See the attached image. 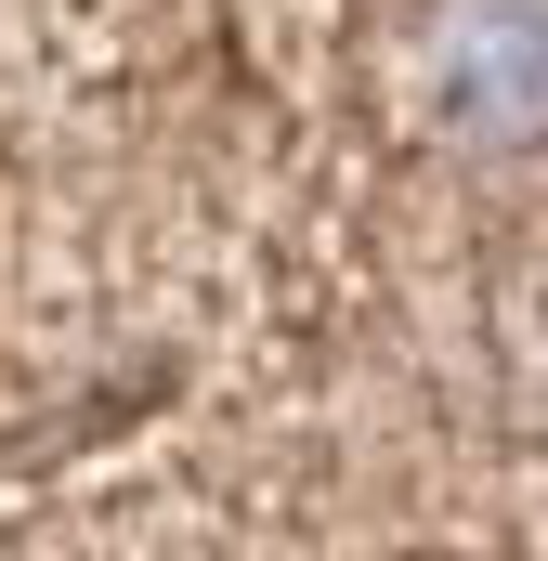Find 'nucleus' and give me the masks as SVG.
Instances as JSON below:
<instances>
[{
	"label": "nucleus",
	"instance_id": "1",
	"mask_svg": "<svg viewBox=\"0 0 548 561\" xmlns=\"http://www.w3.org/2000/svg\"><path fill=\"white\" fill-rule=\"evenodd\" d=\"M457 105L483 131H523L536 118V13H483V53L457 39Z\"/></svg>",
	"mask_w": 548,
	"mask_h": 561
}]
</instances>
